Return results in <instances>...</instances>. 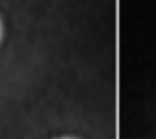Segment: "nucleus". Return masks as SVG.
<instances>
[{
  "instance_id": "obj_1",
  "label": "nucleus",
  "mask_w": 156,
  "mask_h": 139,
  "mask_svg": "<svg viewBox=\"0 0 156 139\" xmlns=\"http://www.w3.org/2000/svg\"><path fill=\"white\" fill-rule=\"evenodd\" d=\"M0 35H2V25H0Z\"/></svg>"
}]
</instances>
